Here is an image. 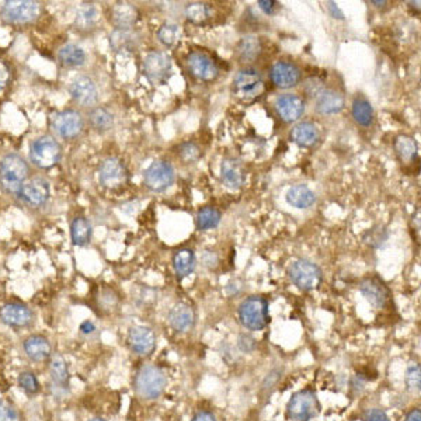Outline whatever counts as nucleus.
Instances as JSON below:
<instances>
[{"instance_id": "49530a36", "label": "nucleus", "mask_w": 421, "mask_h": 421, "mask_svg": "<svg viewBox=\"0 0 421 421\" xmlns=\"http://www.w3.org/2000/svg\"><path fill=\"white\" fill-rule=\"evenodd\" d=\"M364 421H391L389 417L386 415L385 411L379 410V409H369L364 413L363 415Z\"/></svg>"}, {"instance_id": "72a5a7b5", "label": "nucleus", "mask_w": 421, "mask_h": 421, "mask_svg": "<svg viewBox=\"0 0 421 421\" xmlns=\"http://www.w3.org/2000/svg\"><path fill=\"white\" fill-rule=\"evenodd\" d=\"M70 233H72V241L76 246H86L91 239V225L86 218H75L70 226Z\"/></svg>"}, {"instance_id": "cd10ccee", "label": "nucleus", "mask_w": 421, "mask_h": 421, "mask_svg": "<svg viewBox=\"0 0 421 421\" xmlns=\"http://www.w3.org/2000/svg\"><path fill=\"white\" fill-rule=\"evenodd\" d=\"M287 201L294 208L306 209V208H310L316 202V194L307 186L298 184L288 190Z\"/></svg>"}, {"instance_id": "603ef678", "label": "nucleus", "mask_w": 421, "mask_h": 421, "mask_svg": "<svg viewBox=\"0 0 421 421\" xmlns=\"http://www.w3.org/2000/svg\"><path fill=\"white\" fill-rule=\"evenodd\" d=\"M80 332L83 334H86V336H90V334H93L96 332V325L93 322H90V321H85L80 325Z\"/></svg>"}, {"instance_id": "3c124183", "label": "nucleus", "mask_w": 421, "mask_h": 421, "mask_svg": "<svg viewBox=\"0 0 421 421\" xmlns=\"http://www.w3.org/2000/svg\"><path fill=\"white\" fill-rule=\"evenodd\" d=\"M191 421H217L215 415L209 411H199L197 413Z\"/></svg>"}, {"instance_id": "2f4dec72", "label": "nucleus", "mask_w": 421, "mask_h": 421, "mask_svg": "<svg viewBox=\"0 0 421 421\" xmlns=\"http://www.w3.org/2000/svg\"><path fill=\"white\" fill-rule=\"evenodd\" d=\"M353 117L357 124L369 127L374 121V109L371 102L364 97H357L353 101Z\"/></svg>"}, {"instance_id": "c85d7f7f", "label": "nucleus", "mask_w": 421, "mask_h": 421, "mask_svg": "<svg viewBox=\"0 0 421 421\" xmlns=\"http://www.w3.org/2000/svg\"><path fill=\"white\" fill-rule=\"evenodd\" d=\"M138 17V9L131 3H118L113 8V21L117 28H132Z\"/></svg>"}, {"instance_id": "9d476101", "label": "nucleus", "mask_w": 421, "mask_h": 421, "mask_svg": "<svg viewBox=\"0 0 421 421\" xmlns=\"http://www.w3.org/2000/svg\"><path fill=\"white\" fill-rule=\"evenodd\" d=\"M174 183V169L166 160L153 162L145 171V184L153 193H163Z\"/></svg>"}, {"instance_id": "a18cd8bd", "label": "nucleus", "mask_w": 421, "mask_h": 421, "mask_svg": "<svg viewBox=\"0 0 421 421\" xmlns=\"http://www.w3.org/2000/svg\"><path fill=\"white\" fill-rule=\"evenodd\" d=\"M323 82L319 80L318 78H310L306 80L305 83V91L310 96V97H318L322 91H323Z\"/></svg>"}, {"instance_id": "b1692460", "label": "nucleus", "mask_w": 421, "mask_h": 421, "mask_svg": "<svg viewBox=\"0 0 421 421\" xmlns=\"http://www.w3.org/2000/svg\"><path fill=\"white\" fill-rule=\"evenodd\" d=\"M167 321L171 329L175 332H187L193 329L195 323V313L191 306L186 303H177L170 310Z\"/></svg>"}, {"instance_id": "6e6552de", "label": "nucleus", "mask_w": 421, "mask_h": 421, "mask_svg": "<svg viewBox=\"0 0 421 421\" xmlns=\"http://www.w3.org/2000/svg\"><path fill=\"white\" fill-rule=\"evenodd\" d=\"M98 177L101 186L110 190L120 188L128 182V170L125 164L117 158H107L102 160L98 170Z\"/></svg>"}, {"instance_id": "20e7f679", "label": "nucleus", "mask_w": 421, "mask_h": 421, "mask_svg": "<svg viewBox=\"0 0 421 421\" xmlns=\"http://www.w3.org/2000/svg\"><path fill=\"white\" fill-rule=\"evenodd\" d=\"M264 82L259 70L253 67L241 69L235 76L233 80V91L243 101H255L261 97L264 93Z\"/></svg>"}, {"instance_id": "37998d69", "label": "nucleus", "mask_w": 421, "mask_h": 421, "mask_svg": "<svg viewBox=\"0 0 421 421\" xmlns=\"http://www.w3.org/2000/svg\"><path fill=\"white\" fill-rule=\"evenodd\" d=\"M0 421H19V411L8 400L0 399Z\"/></svg>"}, {"instance_id": "58836bf2", "label": "nucleus", "mask_w": 421, "mask_h": 421, "mask_svg": "<svg viewBox=\"0 0 421 421\" xmlns=\"http://www.w3.org/2000/svg\"><path fill=\"white\" fill-rule=\"evenodd\" d=\"M97 9L93 5H85L79 9L75 24L76 27H79V30H90L97 23Z\"/></svg>"}, {"instance_id": "aec40b11", "label": "nucleus", "mask_w": 421, "mask_h": 421, "mask_svg": "<svg viewBox=\"0 0 421 421\" xmlns=\"http://www.w3.org/2000/svg\"><path fill=\"white\" fill-rule=\"evenodd\" d=\"M24 353L32 363H44L52 356V347L47 337L40 334H32L23 343Z\"/></svg>"}, {"instance_id": "a19ab883", "label": "nucleus", "mask_w": 421, "mask_h": 421, "mask_svg": "<svg viewBox=\"0 0 421 421\" xmlns=\"http://www.w3.org/2000/svg\"><path fill=\"white\" fill-rule=\"evenodd\" d=\"M186 16L190 21L201 24L209 17V6L204 3H190L186 8Z\"/></svg>"}, {"instance_id": "f257e3e1", "label": "nucleus", "mask_w": 421, "mask_h": 421, "mask_svg": "<svg viewBox=\"0 0 421 421\" xmlns=\"http://www.w3.org/2000/svg\"><path fill=\"white\" fill-rule=\"evenodd\" d=\"M167 386V376L162 368L152 364L140 367L133 379V389L136 395L147 400L160 398Z\"/></svg>"}, {"instance_id": "de8ad7c7", "label": "nucleus", "mask_w": 421, "mask_h": 421, "mask_svg": "<svg viewBox=\"0 0 421 421\" xmlns=\"http://www.w3.org/2000/svg\"><path fill=\"white\" fill-rule=\"evenodd\" d=\"M9 80H10V69L3 61H0V90H3L8 86Z\"/></svg>"}, {"instance_id": "f8f14e48", "label": "nucleus", "mask_w": 421, "mask_h": 421, "mask_svg": "<svg viewBox=\"0 0 421 421\" xmlns=\"http://www.w3.org/2000/svg\"><path fill=\"white\" fill-rule=\"evenodd\" d=\"M51 125L59 136L65 139H72L82 133L85 121L80 113L75 110H65L54 116Z\"/></svg>"}, {"instance_id": "393cba45", "label": "nucleus", "mask_w": 421, "mask_h": 421, "mask_svg": "<svg viewBox=\"0 0 421 421\" xmlns=\"http://www.w3.org/2000/svg\"><path fill=\"white\" fill-rule=\"evenodd\" d=\"M221 179L226 187L232 190L240 188L244 183V170L240 162L235 158L224 159L221 164Z\"/></svg>"}, {"instance_id": "c756f323", "label": "nucleus", "mask_w": 421, "mask_h": 421, "mask_svg": "<svg viewBox=\"0 0 421 421\" xmlns=\"http://www.w3.org/2000/svg\"><path fill=\"white\" fill-rule=\"evenodd\" d=\"M173 267L179 278H186L195 268V255L190 249H182L173 257Z\"/></svg>"}, {"instance_id": "f03ea898", "label": "nucleus", "mask_w": 421, "mask_h": 421, "mask_svg": "<svg viewBox=\"0 0 421 421\" xmlns=\"http://www.w3.org/2000/svg\"><path fill=\"white\" fill-rule=\"evenodd\" d=\"M239 319L248 330H263L268 325V303L261 296H250L239 306Z\"/></svg>"}, {"instance_id": "2eb2a0df", "label": "nucleus", "mask_w": 421, "mask_h": 421, "mask_svg": "<svg viewBox=\"0 0 421 421\" xmlns=\"http://www.w3.org/2000/svg\"><path fill=\"white\" fill-rule=\"evenodd\" d=\"M17 195L30 206H41L50 198V184L44 179H31L20 187Z\"/></svg>"}, {"instance_id": "dca6fc26", "label": "nucleus", "mask_w": 421, "mask_h": 421, "mask_svg": "<svg viewBox=\"0 0 421 421\" xmlns=\"http://www.w3.org/2000/svg\"><path fill=\"white\" fill-rule=\"evenodd\" d=\"M128 344L138 356H149L156 347V336L147 326H133L128 332Z\"/></svg>"}, {"instance_id": "ea45409f", "label": "nucleus", "mask_w": 421, "mask_h": 421, "mask_svg": "<svg viewBox=\"0 0 421 421\" xmlns=\"http://www.w3.org/2000/svg\"><path fill=\"white\" fill-rule=\"evenodd\" d=\"M90 121L93 127L97 128L98 131H107L113 127L114 117L110 111H107L105 109H96L90 114Z\"/></svg>"}, {"instance_id": "5701e85b", "label": "nucleus", "mask_w": 421, "mask_h": 421, "mask_svg": "<svg viewBox=\"0 0 421 421\" xmlns=\"http://www.w3.org/2000/svg\"><path fill=\"white\" fill-rule=\"evenodd\" d=\"M50 375H51V386L55 391V396L61 395V392L66 393L70 374H69V365L62 356L56 354L51 358Z\"/></svg>"}, {"instance_id": "4d7b16f0", "label": "nucleus", "mask_w": 421, "mask_h": 421, "mask_svg": "<svg viewBox=\"0 0 421 421\" xmlns=\"http://www.w3.org/2000/svg\"><path fill=\"white\" fill-rule=\"evenodd\" d=\"M89 421H107V420H104V418H101V417H93V418H90Z\"/></svg>"}, {"instance_id": "4c0bfd02", "label": "nucleus", "mask_w": 421, "mask_h": 421, "mask_svg": "<svg viewBox=\"0 0 421 421\" xmlns=\"http://www.w3.org/2000/svg\"><path fill=\"white\" fill-rule=\"evenodd\" d=\"M17 383H19V388L30 396L37 395L41 389V385H40V380H39L37 375H35L31 371L21 372L17 378Z\"/></svg>"}, {"instance_id": "473e14b6", "label": "nucleus", "mask_w": 421, "mask_h": 421, "mask_svg": "<svg viewBox=\"0 0 421 421\" xmlns=\"http://www.w3.org/2000/svg\"><path fill=\"white\" fill-rule=\"evenodd\" d=\"M221 222V213L214 206L201 208L197 214V228L199 230L214 229Z\"/></svg>"}, {"instance_id": "f704fd0d", "label": "nucleus", "mask_w": 421, "mask_h": 421, "mask_svg": "<svg viewBox=\"0 0 421 421\" xmlns=\"http://www.w3.org/2000/svg\"><path fill=\"white\" fill-rule=\"evenodd\" d=\"M395 149L403 162H411L417 158V142L414 138L407 135H400L395 140Z\"/></svg>"}, {"instance_id": "412c9836", "label": "nucleus", "mask_w": 421, "mask_h": 421, "mask_svg": "<svg viewBox=\"0 0 421 421\" xmlns=\"http://www.w3.org/2000/svg\"><path fill=\"white\" fill-rule=\"evenodd\" d=\"M69 93L80 105H93L98 98V91L94 82L86 76L76 78L70 85Z\"/></svg>"}, {"instance_id": "c03bdc74", "label": "nucleus", "mask_w": 421, "mask_h": 421, "mask_svg": "<svg viewBox=\"0 0 421 421\" xmlns=\"http://www.w3.org/2000/svg\"><path fill=\"white\" fill-rule=\"evenodd\" d=\"M199 155H201L199 148L194 142H184L180 147V156L183 158V160H186L188 163L195 162L199 158Z\"/></svg>"}, {"instance_id": "4468645a", "label": "nucleus", "mask_w": 421, "mask_h": 421, "mask_svg": "<svg viewBox=\"0 0 421 421\" xmlns=\"http://www.w3.org/2000/svg\"><path fill=\"white\" fill-rule=\"evenodd\" d=\"M32 312L25 305L9 302L0 309V321L13 329H25L32 323Z\"/></svg>"}, {"instance_id": "7c9ffc66", "label": "nucleus", "mask_w": 421, "mask_h": 421, "mask_svg": "<svg viewBox=\"0 0 421 421\" xmlns=\"http://www.w3.org/2000/svg\"><path fill=\"white\" fill-rule=\"evenodd\" d=\"M58 58L61 63L66 67H79L83 66L86 62L85 51L75 44H67L62 47L58 52Z\"/></svg>"}, {"instance_id": "6e6d98bb", "label": "nucleus", "mask_w": 421, "mask_h": 421, "mask_svg": "<svg viewBox=\"0 0 421 421\" xmlns=\"http://www.w3.org/2000/svg\"><path fill=\"white\" fill-rule=\"evenodd\" d=\"M371 3H372V5H375V6H378V8H382V6H385V5H386V2H376V0H372Z\"/></svg>"}, {"instance_id": "4be33fe9", "label": "nucleus", "mask_w": 421, "mask_h": 421, "mask_svg": "<svg viewBox=\"0 0 421 421\" xmlns=\"http://www.w3.org/2000/svg\"><path fill=\"white\" fill-rule=\"evenodd\" d=\"M111 47L118 54H132L138 50L140 37L132 28H116L111 34Z\"/></svg>"}, {"instance_id": "e433bc0d", "label": "nucleus", "mask_w": 421, "mask_h": 421, "mask_svg": "<svg viewBox=\"0 0 421 421\" xmlns=\"http://www.w3.org/2000/svg\"><path fill=\"white\" fill-rule=\"evenodd\" d=\"M182 37V31L177 24L166 23L158 31V39L164 47H173L179 43Z\"/></svg>"}, {"instance_id": "09e8293b", "label": "nucleus", "mask_w": 421, "mask_h": 421, "mask_svg": "<svg viewBox=\"0 0 421 421\" xmlns=\"http://www.w3.org/2000/svg\"><path fill=\"white\" fill-rule=\"evenodd\" d=\"M239 347H240V349L241 351H252L253 348H255V340L250 337V336H241L240 337V341H239Z\"/></svg>"}, {"instance_id": "79ce46f5", "label": "nucleus", "mask_w": 421, "mask_h": 421, "mask_svg": "<svg viewBox=\"0 0 421 421\" xmlns=\"http://www.w3.org/2000/svg\"><path fill=\"white\" fill-rule=\"evenodd\" d=\"M421 372H420V365L418 364H411L407 368V374H406V383L407 388L410 391H420L421 386Z\"/></svg>"}, {"instance_id": "8fccbe9b", "label": "nucleus", "mask_w": 421, "mask_h": 421, "mask_svg": "<svg viewBox=\"0 0 421 421\" xmlns=\"http://www.w3.org/2000/svg\"><path fill=\"white\" fill-rule=\"evenodd\" d=\"M275 5L277 2H274V0H259V6L266 14H272L277 8Z\"/></svg>"}, {"instance_id": "423d86ee", "label": "nucleus", "mask_w": 421, "mask_h": 421, "mask_svg": "<svg viewBox=\"0 0 421 421\" xmlns=\"http://www.w3.org/2000/svg\"><path fill=\"white\" fill-rule=\"evenodd\" d=\"M62 156L61 145L52 136H40L35 139L30 148V158L32 163L40 169H50L55 166Z\"/></svg>"}, {"instance_id": "ddd939ff", "label": "nucleus", "mask_w": 421, "mask_h": 421, "mask_svg": "<svg viewBox=\"0 0 421 421\" xmlns=\"http://www.w3.org/2000/svg\"><path fill=\"white\" fill-rule=\"evenodd\" d=\"M190 74L201 82H213L218 78L219 69L215 61L205 52H193L187 58Z\"/></svg>"}, {"instance_id": "bb28decb", "label": "nucleus", "mask_w": 421, "mask_h": 421, "mask_svg": "<svg viewBox=\"0 0 421 421\" xmlns=\"http://www.w3.org/2000/svg\"><path fill=\"white\" fill-rule=\"evenodd\" d=\"M291 139L294 142L302 148L313 147L319 139V131L312 122H299L291 131Z\"/></svg>"}, {"instance_id": "f3484780", "label": "nucleus", "mask_w": 421, "mask_h": 421, "mask_svg": "<svg viewBox=\"0 0 421 421\" xmlns=\"http://www.w3.org/2000/svg\"><path fill=\"white\" fill-rule=\"evenodd\" d=\"M270 78L278 89H291L301 82V70L292 62L279 61L271 67Z\"/></svg>"}, {"instance_id": "864d4df0", "label": "nucleus", "mask_w": 421, "mask_h": 421, "mask_svg": "<svg viewBox=\"0 0 421 421\" xmlns=\"http://www.w3.org/2000/svg\"><path fill=\"white\" fill-rule=\"evenodd\" d=\"M329 12L332 13V16L334 17V19H340V20H343L344 19V14H343V12L337 8V5L334 3V2H329Z\"/></svg>"}, {"instance_id": "5fc2aeb1", "label": "nucleus", "mask_w": 421, "mask_h": 421, "mask_svg": "<svg viewBox=\"0 0 421 421\" xmlns=\"http://www.w3.org/2000/svg\"><path fill=\"white\" fill-rule=\"evenodd\" d=\"M404 421H421V413L420 409H413L411 411L407 413Z\"/></svg>"}, {"instance_id": "0eeeda50", "label": "nucleus", "mask_w": 421, "mask_h": 421, "mask_svg": "<svg viewBox=\"0 0 421 421\" xmlns=\"http://www.w3.org/2000/svg\"><path fill=\"white\" fill-rule=\"evenodd\" d=\"M319 413L318 396L310 389L299 391L291 396L287 414L294 421H309Z\"/></svg>"}, {"instance_id": "a211bd4d", "label": "nucleus", "mask_w": 421, "mask_h": 421, "mask_svg": "<svg viewBox=\"0 0 421 421\" xmlns=\"http://www.w3.org/2000/svg\"><path fill=\"white\" fill-rule=\"evenodd\" d=\"M274 107L281 120L295 122L305 113V101L296 94H283L275 100Z\"/></svg>"}, {"instance_id": "c9c22d12", "label": "nucleus", "mask_w": 421, "mask_h": 421, "mask_svg": "<svg viewBox=\"0 0 421 421\" xmlns=\"http://www.w3.org/2000/svg\"><path fill=\"white\" fill-rule=\"evenodd\" d=\"M261 51V44H260V40L256 39V37H244L240 44H239V48H237V52H239V56L241 61H253L257 58V55L260 54Z\"/></svg>"}, {"instance_id": "1a4fd4ad", "label": "nucleus", "mask_w": 421, "mask_h": 421, "mask_svg": "<svg viewBox=\"0 0 421 421\" xmlns=\"http://www.w3.org/2000/svg\"><path fill=\"white\" fill-rule=\"evenodd\" d=\"M3 19L13 24H27L40 14V6L30 0H9L2 8Z\"/></svg>"}, {"instance_id": "39448f33", "label": "nucleus", "mask_w": 421, "mask_h": 421, "mask_svg": "<svg viewBox=\"0 0 421 421\" xmlns=\"http://www.w3.org/2000/svg\"><path fill=\"white\" fill-rule=\"evenodd\" d=\"M288 275L292 284L302 291H312L318 288L322 283L321 268L305 259L294 261L288 268Z\"/></svg>"}, {"instance_id": "a878e982", "label": "nucleus", "mask_w": 421, "mask_h": 421, "mask_svg": "<svg viewBox=\"0 0 421 421\" xmlns=\"http://www.w3.org/2000/svg\"><path fill=\"white\" fill-rule=\"evenodd\" d=\"M344 97L334 90H323L316 97V111L322 116L338 114L344 109Z\"/></svg>"}, {"instance_id": "6ab92c4d", "label": "nucleus", "mask_w": 421, "mask_h": 421, "mask_svg": "<svg viewBox=\"0 0 421 421\" xmlns=\"http://www.w3.org/2000/svg\"><path fill=\"white\" fill-rule=\"evenodd\" d=\"M361 294L367 298V301L376 309H382L389 301V290L378 277H367L360 284Z\"/></svg>"}, {"instance_id": "9b49d317", "label": "nucleus", "mask_w": 421, "mask_h": 421, "mask_svg": "<svg viewBox=\"0 0 421 421\" xmlns=\"http://www.w3.org/2000/svg\"><path fill=\"white\" fill-rule=\"evenodd\" d=\"M144 74L156 86L164 85L171 76V59L163 52H152L144 61Z\"/></svg>"}, {"instance_id": "7ed1b4c3", "label": "nucleus", "mask_w": 421, "mask_h": 421, "mask_svg": "<svg viewBox=\"0 0 421 421\" xmlns=\"http://www.w3.org/2000/svg\"><path fill=\"white\" fill-rule=\"evenodd\" d=\"M28 177V166L19 155H8L0 162V184L8 193H17Z\"/></svg>"}]
</instances>
